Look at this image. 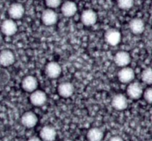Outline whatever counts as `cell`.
Masks as SVG:
<instances>
[{
    "label": "cell",
    "mask_w": 152,
    "mask_h": 141,
    "mask_svg": "<svg viewBox=\"0 0 152 141\" xmlns=\"http://www.w3.org/2000/svg\"><path fill=\"white\" fill-rule=\"evenodd\" d=\"M127 94L132 99H137L143 94V89L142 85L138 82L130 83L127 88Z\"/></svg>",
    "instance_id": "1"
},
{
    "label": "cell",
    "mask_w": 152,
    "mask_h": 141,
    "mask_svg": "<svg viewBox=\"0 0 152 141\" xmlns=\"http://www.w3.org/2000/svg\"><path fill=\"white\" fill-rule=\"evenodd\" d=\"M1 31L5 36H13L17 31V25L12 19H5L1 23Z\"/></svg>",
    "instance_id": "2"
},
{
    "label": "cell",
    "mask_w": 152,
    "mask_h": 141,
    "mask_svg": "<svg viewBox=\"0 0 152 141\" xmlns=\"http://www.w3.org/2000/svg\"><path fill=\"white\" fill-rule=\"evenodd\" d=\"M42 22L47 26H50L56 23L58 19L57 14L52 9H46L42 12L41 16Z\"/></svg>",
    "instance_id": "3"
},
{
    "label": "cell",
    "mask_w": 152,
    "mask_h": 141,
    "mask_svg": "<svg viewBox=\"0 0 152 141\" xmlns=\"http://www.w3.org/2000/svg\"><path fill=\"white\" fill-rule=\"evenodd\" d=\"M97 20V15L94 10L87 9L84 10L81 15V21L86 26H91L94 25Z\"/></svg>",
    "instance_id": "4"
},
{
    "label": "cell",
    "mask_w": 152,
    "mask_h": 141,
    "mask_svg": "<svg viewBox=\"0 0 152 141\" xmlns=\"http://www.w3.org/2000/svg\"><path fill=\"white\" fill-rule=\"evenodd\" d=\"M25 13V7L21 3L16 2L12 4L8 8V15L12 19H19Z\"/></svg>",
    "instance_id": "5"
},
{
    "label": "cell",
    "mask_w": 152,
    "mask_h": 141,
    "mask_svg": "<svg viewBox=\"0 0 152 141\" xmlns=\"http://www.w3.org/2000/svg\"><path fill=\"white\" fill-rule=\"evenodd\" d=\"M30 101L35 106H42L47 101V96L42 91H34L30 96Z\"/></svg>",
    "instance_id": "6"
},
{
    "label": "cell",
    "mask_w": 152,
    "mask_h": 141,
    "mask_svg": "<svg viewBox=\"0 0 152 141\" xmlns=\"http://www.w3.org/2000/svg\"><path fill=\"white\" fill-rule=\"evenodd\" d=\"M62 72L61 66L56 62H50L45 67V74L49 78L56 79L59 77Z\"/></svg>",
    "instance_id": "7"
},
{
    "label": "cell",
    "mask_w": 152,
    "mask_h": 141,
    "mask_svg": "<svg viewBox=\"0 0 152 141\" xmlns=\"http://www.w3.org/2000/svg\"><path fill=\"white\" fill-rule=\"evenodd\" d=\"M38 122L37 114L32 111H27L24 113L21 117V123L26 128H33L37 125Z\"/></svg>",
    "instance_id": "8"
},
{
    "label": "cell",
    "mask_w": 152,
    "mask_h": 141,
    "mask_svg": "<svg viewBox=\"0 0 152 141\" xmlns=\"http://www.w3.org/2000/svg\"><path fill=\"white\" fill-rule=\"evenodd\" d=\"M105 38L108 44L112 46H115L118 45L121 40V34L118 30L111 28L105 33Z\"/></svg>",
    "instance_id": "9"
},
{
    "label": "cell",
    "mask_w": 152,
    "mask_h": 141,
    "mask_svg": "<svg viewBox=\"0 0 152 141\" xmlns=\"http://www.w3.org/2000/svg\"><path fill=\"white\" fill-rule=\"evenodd\" d=\"M135 74L132 68L124 67L118 73V79L121 83H129L134 79Z\"/></svg>",
    "instance_id": "10"
},
{
    "label": "cell",
    "mask_w": 152,
    "mask_h": 141,
    "mask_svg": "<svg viewBox=\"0 0 152 141\" xmlns=\"http://www.w3.org/2000/svg\"><path fill=\"white\" fill-rule=\"evenodd\" d=\"M56 137V129L51 126H44L40 131V137L42 141H54Z\"/></svg>",
    "instance_id": "11"
},
{
    "label": "cell",
    "mask_w": 152,
    "mask_h": 141,
    "mask_svg": "<svg viewBox=\"0 0 152 141\" xmlns=\"http://www.w3.org/2000/svg\"><path fill=\"white\" fill-rule=\"evenodd\" d=\"M111 105L113 108L118 111L125 110L128 106V100L126 96L122 94H118L113 97L111 101Z\"/></svg>",
    "instance_id": "12"
},
{
    "label": "cell",
    "mask_w": 152,
    "mask_h": 141,
    "mask_svg": "<svg viewBox=\"0 0 152 141\" xmlns=\"http://www.w3.org/2000/svg\"><path fill=\"white\" fill-rule=\"evenodd\" d=\"M15 61V56L10 50H3L0 52V65L2 67H8L13 65Z\"/></svg>",
    "instance_id": "13"
},
{
    "label": "cell",
    "mask_w": 152,
    "mask_h": 141,
    "mask_svg": "<svg viewBox=\"0 0 152 141\" xmlns=\"http://www.w3.org/2000/svg\"><path fill=\"white\" fill-rule=\"evenodd\" d=\"M38 86V81L37 78L33 76H27L22 80V87L25 91L34 92Z\"/></svg>",
    "instance_id": "14"
},
{
    "label": "cell",
    "mask_w": 152,
    "mask_h": 141,
    "mask_svg": "<svg viewBox=\"0 0 152 141\" xmlns=\"http://www.w3.org/2000/svg\"><path fill=\"white\" fill-rule=\"evenodd\" d=\"M74 92V87L69 82H63L58 86V93L61 96L65 98L72 96Z\"/></svg>",
    "instance_id": "15"
},
{
    "label": "cell",
    "mask_w": 152,
    "mask_h": 141,
    "mask_svg": "<svg viewBox=\"0 0 152 141\" xmlns=\"http://www.w3.org/2000/svg\"><path fill=\"white\" fill-rule=\"evenodd\" d=\"M129 28L133 34H141L145 31V23L140 18H134L129 22Z\"/></svg>",
    "instance_id": "16"
},
{
    "label": "cell",
    "mask_w": 152,
    "mask_h": 141,
    "mask_svg": "<svg viewBox=\"0 0 152 141\" xmlns=\"http://www.w3.org/2000/svg\"><path fill=\"white\" fill-rule=\"evenodd\" d=\"M114 62L118 66L126 67L131 62V56L128 52L122 50L116 53L114 56Z\"/></svg>",
    "instance_id": "17"
},
{
    "label": "cell",
    "mask_w": 152,
    "mask_h": 141,
    "mask_svg": "<svg viewBox=\"0 0 152 141\" xmlns=\"http://www.w3.org/2000/svg\"><path fill=\"white\" fill-rule=\"evenodd\" d=\"M61 11H62L63 16L65 17H71L74 16L77 11V6L75 2L71 1H65L61 7Z\"/></svg>",
    "instance_id": "18"
},
{
    "label": "cell",
    "mask_w": 152,
    "mask_h": 141,
    "mask_svg": "<svg viewBox=\"0 0 152 141\" xmlns=\"http://www.w3.org/2000/svg\"><path fill=\"white\" fill-rule=\"evenodd\" d=\"M103 137V132L99 128H92L87 134V138L88 141H102Z\"/></svg>",
    "instance_id": "19"
},
{
    "label": "cell",
    "mask_w": 152,
    "mask_h": 141,
    "mask_svg": "<svg viewBox=\"0 0 152 141\" xmlns=\"http://www.w3.org/2000/svg\"><path fill=\"white\" fill-rule=\"evenodd\" d=\"M142 82L148 85L152 84V68H147L144 70L141 74Z\"/></svg>",
    "instance_id": "20"
},
{
    "label": "cell",
    "mask_w": 152,
    "mask_h": 141,
    "mask_svg": "<svg viewBox=\"0 0 152 141\" xmlns=\"http://www.w3.org/2000/svg\"><path fill=\"white\" fill-rule=\"evenodd\" d=\"M10 75L4 68H0V85H4L10 81Z\"/></svg>",
    "instance_id": "21"
},
{
    "label": "cell",
    "mask_w": 152,
    "mask_h": 141,
    "mask_svg": "<svg viewBox=\"0 0 152 141\" xmlns=\"http://www.w3.org/2000/svg\"><path fill=\"white\" fill-rule=\"evenodd\" d=\"M134 0H117V4L120 9L129 10L134 5Z\"/></svg>",
    "instance_id": "22"
},
{
    "label": "cell",
    "mask_w": 152,
    "mask_h": 141,
    "mask_svg": "<svg viewBox=\"0 0 152 141\" xmlns=\"http://www.w3.org/2000/svg\"><path fill=\"white\" fill-rule=\"evenodd\" d=\"M62 3V0H45V4L50 8H56Z\"/></svg>",
    "instance_id": "23"
},
{
    "label": "cell",
    "mask_w": 152,
    "mask_h": 141,
    "mask_svg": "<svg viewBox=\"0 0 152 141\" xmlns=\"http://www.w3.org/2000/svg\"><path fill=\"white\" fill-rule=\"evenodd\" d=\"M144 98L148 103H152V88H148L143 93Z\"/></svg>",
    "instance_id": "24"
},
{
    "label": "cell",
    "mask_w": 152,
    "mask_h": 141,
    "mask_svg": "<svg viewBox=\"0 0 152 141\" xmlns=\"http://www.w3.org/2000/svg\"><path fill=\"white\" fill-rule=\"evenodd\" d=\"M108 141H124V140L120 136H114L111 137Z\"/></svg>",
    "instance_id": "25"
},
{
    "label": "cell",
    "mask_w": 152,
    "mask_h": 141,
    "mask_svg": "<svg viewBox=\"0 0 152 141\" xmlns=\"http://www.w3.org/2000/svg\"><path fill=\"white\" fill-rule=\"evenodd\" d=\"M28 141H42V140L37 137H32L30 139H28Z\"/></svg>",
    "instance_id": "26"
},
{
    "label": "cell",
    "mask_w": 152,
    "mask_h": 141,
    "mask_svg": "<svg viewBox=\"0 0 152 141\" xmlns=\"http://www.w3.org/2000/svg\"><path fill=\"white\" fill-rule=\"evenodd\" d=\"M16 1H17V2H19V3H21V4H22V2H25V1H26L27 0H16Z\"/></svg>",
    "instance_id": "27"
},
{
    "label": "cell",
    "mask_w": 152,
    "mask_h": 141,
    "mask_svg": "<svg viewBox=\"0 0 152 141\" xmlns=\"http://www.w3.org/2000/svg\"><path fill=\"white\" fill-rule=\"evenodd\" d=\"M151 123H152V115H151Z\"/></svg>",
    "instance_id": "28"
},
{
    "label": "cell",
    "mask_w": 152,
    "mask_h": 141,
    "mask_svg": "<svg viewBox=\"0 0 152 141\" xmlns=\"http://www.w3.org/2000/svg\"><path fill=\"white\" fill-rule=\"evenodd\" d=\"M0 111H1V105H0Z\"/></svg>",
    "instance_id": "29"
}]
</instances>
